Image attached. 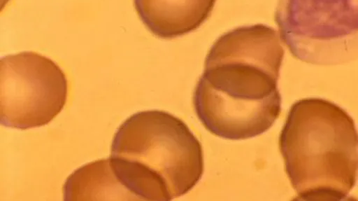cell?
<instances>
[{
  "instance_id": "obj_1",
  "label": "cell",
  "mask_w": 358,
  "mask_h": 201,
  "mask_svg": "<svg viewBox=\"0 0 358 201\" xmlns=\"http://www.w3.org/2000/svg\"><path fill=\"white\" fill-rule=\"evenodd\" d=\"M284 56L276 31L257 24L234 28L211 46L193 95L196 116L229 140L259 136L281 111L278 88Z\"/></svg>"
},
{
  "instance_id": "obj_2",
  "label": "cell",
  "mask_w": 358,
  "mask_h": 201,
  "mask_svg": "<svg viewBox=\"0 0 358 201\" xmlns=\"http://www.w3.org/2000/svg\"><path fill=\"white\" fill-rule=\"evenodd\" d=\"M279 147L297 200H348L358 176V132L343 109L321 98L296 102Z\"/></svg>"
},
{
  "instance_id": "obj_3",
  "label": "cell",
  "mask_w": 358,
  "mask_h": 201,
  "mask_svg": "<svg viewBox=\"0 0 358 201\" xmlns=\"http://www.w3.org/2000/svg\"><path fill=\"white\" fill-rule=\"evenodd\" d=\"M109 160L136 200L169 201L191 190L203 173L201 144L164 111L136 113L117 129Z\"/></svg>"
},
{
  "instance_id": "obj_4",
  "label": "cell",
  "mask_w": 358,
  "mask_h": 201,
  "mask_svg": "<svg viewBox=\"0 0 358 201\" xmlns=\"http://www.w3.org/2000/svg\"><path fill=\"white\" fill-rule=\"evenodd\" d=\"M68 81L51 59L35 52L8 55L0 60V122L27 130L48 124L63 109Z\"/></svg>"
},
{
  "instance_id": "obj_5",
  "label": "cell",
  "mask_w": 358,
  "mask_h": 201,
  "mask_svg": "<svg viewBox=\"0 0 358 201\" xmlns=\"http://www.w3.org/2000/svg\"><path fill=\"white\" fill-rule=\"evenodd\" d=\"M216 0H134L144 25L155 36L171 39L198 29L209 18Z\"/></svg>"
},
{
  "instance_id": "obj_6",
  "label": "cell",
  "mask_w": 358,
  "mask_h": 201,
  "mask_svg": "<svg viewBox=\"0 0 358 201\" xmlns=\"http://www.w3.org/2000/svg\"><path fill=\"white\" fill-rule=\"evenodd\" d=\"M64 200H135L113 169L109 158L87 163L75 170L63 187Z\"/></svg>"
}]
</instances>
